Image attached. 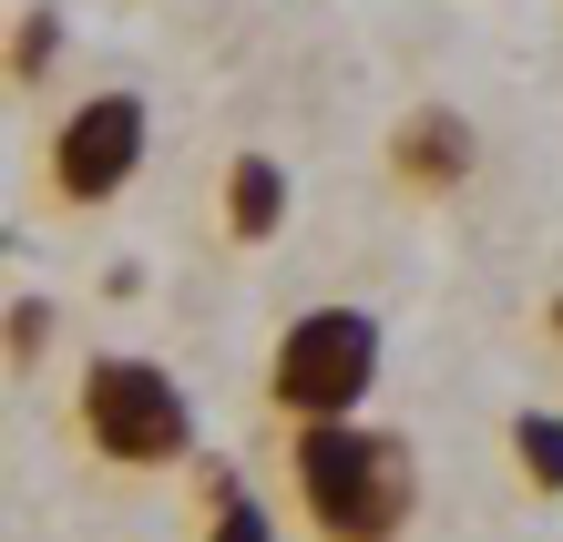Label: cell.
<instances>
[{
	"mask_svg": "<svg viewBox=\"0 0 563 542\" xmlns=\"http://www.w3.org/2000/svg\"><path fill=\"white\" fill-rule=\"evenodd\" d=\"M287 491H297V522L318 542H400L410 512H420L410 440H389L369 420H297Z\"/></svg>",
	"mask_w": 563,
	"mask_h": 542,
	"instance_id": "cell-1",
	"label": "cell"
},
{
	"mask_svg": "<svg viewBox=\"0 0 563 542\" xmlns=\"http://www.w3.org/2000/svg\"><path fill=\"white\" fill-rule=\"evenodd\" d=\"M379 389V318L369 308H308L267 349V410L277 420H358Z\"/></svg>",
	"mask_w": 563,
	"mask_h": 542,
	"instance_id": "cell-2",
	"label": "cell"
},
{
	"mask_svg": "<svg viewBox=\"0 0 563 542\" xmlns=\"http://www.w3.org/2000/svg\"><path fill=\"white\" fill-rule=\"evenodd\" d=\"M73 430H82V451L113 461V471L195 461V410H185V389L164 379L154 358H92L82 389H73Z\"/></svg>",
	"mask_w": 563,
	"mask_h": 542,
	"instance_id": "cell-3",
	"label": "cell"
},
{
	"mask_svg": "<svg viewBox=\"0 0 563 542\" xmlns=\"http://www.w3.org/2000/svg\"><path fill=\"white\" fill-rule=\"evenodd\" d=\"M144 144H154L144 92H82V103L52 123V144H42V195L62 215L123 206V185L144 175Z\"/></svg>",
	"mask_w": 563,
	"mask_h": 542,
	"instance_id": "cell-4",
	"label": "cell"
},
{
	"mask_svg": "<svg viewBox=\"0 0 563 542\" xmlns=\"http://www.w3.org/2000/svg\"><path fill=\"white\" fill-rule=\"evenodd\" d=\"M472 123H461L451 103H420L400 113V133H389V175H400L410 195H451V185H472Z\"/></svg>",
	"mask_w": 563,
	"mask_h": 542,
	"instance_id": "cell-5",
	"label": "cell"
},
{
	"mask_svg": "<svg viewBox=\"0 0 563 542\" xmlns=\"http://www.w3.org/2000/svg\"><path fill=\"white\" fill-rule=\"evenodd\" d=\"M277 225H287V164L277 154H236L225 164V235H236V246H267Z\"/></svg>",
	"mask_w": 563,
	"mask_h": 542,
	"instance_id": "cell-6",
	"label": "cell"
},
{
	"mask_svg": "<svg viewBox=\"0 0 563 542\" xmlns=\"http://www.w3.org/2000/svg\"><path fill=\"white\" fill-rule=\"evenodd\" d=\"M206 542H277L267 501H256L236 471H206Z\"/></svg>",
	"mask_w": 563,
	"mask_h": 542,
	"instance_id": "cell-7",
	"label": "cell"
},
{
	"mask_svg": "<svg viewBox=\"0 0 563 542\" xmlns=\"http://www.w3.org/2000/svg\"><path fill=\"white\" fill-rule=\"evenodd\" d=\"M512 461L533 491H563V410H522L512 420Z\"/></svg>",
	"mask_w": 563,
	"mask_h": 542,
	"instance_id": "cell-8",
	"label": "cell"
},
{
	"mask_svg": "<svg viewBox=\"0 0 563 542\" xmlns=\"http://www.w3.org/2000/svg\"><path fill=\"white\" fill-rule=\"evenodd\" d=\"M11 42H21V52H11V73L31 82V73H52V42H62V21H52V11H31V21L11 31Z\"/></svg>",
	"mask_w": 563,
	"mask_h": 542,
	"instance_id": "cell-9",
	"label": "cell"
},
{
	"mask_svg": "<svg viewBox=\"0 0 563 542\" xmlns=\"http://www.w3.org/2000/svg\"><path fill=\"white\" fill-rule=\"evenodd\" d=\"M31 349H52V308H42V297L11 308V368H31Z\"/></svg>",
	"mask_w": 563,
	"mask_h": 542,
	"instance_id": "cell-10",
	"label": "cell"
},
{
	"mask_svg": "<svg viewBox=\"0 0 563 542\" xmlns=\"http://www.w3.org/2000/svg\"><path fill=\"white\" fill-rule=\"evenodd\" d=\"M553 338H563V297H553Z\"/></svg>",
	"mask_w": 563,
	"mask_h": 542,
	"instance_id": "cell-11",
	"label": "cell"
}]
</instances>
